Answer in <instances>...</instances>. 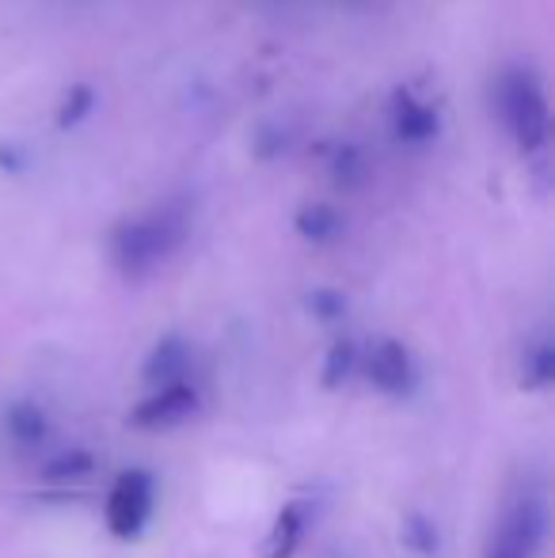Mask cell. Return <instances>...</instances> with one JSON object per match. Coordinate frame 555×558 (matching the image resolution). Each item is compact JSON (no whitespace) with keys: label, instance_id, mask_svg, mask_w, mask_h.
I'll list each match as a JSON object with an SVG mask.
<instances>
[{"label":"cell","instance_id":"1","mask_svg":"<svg viewBox=\"0 0 555 558\" xmlns=\"http://www.w3.org/2000/svg\"><path fill=\"white\" fill-rule=\"evenodd\" d=\"M186 225L179 214L164 209V214H153L145 221H130L114 232V263L122 266V274L130 278H141V274L153 270L160 258H168L171 247H179Z\"/></svg>","mask_w":555,"mask_h":558},{"label":"cell","instance_id":"2","mask_svg":"<svg viewBox=\"0 0 555 558\" xmlns=\"http://www.w3.org/2000/svg\"><path fill=\"white\" fill-rule=\"evenodd\" d=\"M548 536V506L536 490H521L506 501L495 524L487 558H536Z\"/></svg>","mask_w":555,"mask_h":558},{"label":"cell","instance_id":"3","mask_svg":"<svg viewBox=\"0 0 555 558\" xmlns=\"http://www.w3.org/2000/svg\"><path fill=\"white\" fill-rule=\"evenodd\" d=\"M156 486L153 475L141 468H130L114 478L111 494H107V529L119 539H137L145 532L148 517H153Z\"/></svg>","mask_w":555,"mask_h":558},{"label":"cell","instance_id":"4","mask_svg":"<svg viewBox=\"0 0 555 558\" xmlns=\"http://www.w3.org/2000/svg\"><path fill=\"white\" fill-rule=\"evenodd\" d=\"M365 376L370 384L381 391V396L403 399L415 391V361H411V350L396 338H377L365 353Z\"/></svg>","mask_w":555,"mask_h":558},{"label":"cell","instance_id":"5","mask_svg":"<svg viewBox=\"0 0 555 558\" xmlns=\"http://www.w3.org/2000/svg\"><path fill=\"white\" fill-rule=\"evenodd\" d=\"M198 411V391L191 384H171V388H156L153 396H145L141 403L130 411V426L137 429H168L179 426L183 418Z\"/></svg>","mask_w":555,"mask_h":558},{"label":"cell","instance_id":"6","mask_svg":"<svg viewBox=\"0 0 555 558\" xmlns=\"http://www.w3.org/2000/svg\"><path fill=\"white\" fill-rule=\"evenodd\" d=\"M186 365H191V350H186V342L176 335H168L153 345V353L145 357L141 376H145V384H153V391L171 388V384H183Z\"/></svg>","mask_w":555,"mask_h":558},{"label":"cell","instance_id":"7","mask_svg":"<svg viewBox=\"0 0 555 558\" xmlns=\"http://www.w3.org/2000/svg\"><path fill=\"white\" fill-rule=\"evenodd\" d=\"M506 114L518 125L521 141H533L544 133V99L541 92L533 88V81L518 76V81L506 84Z\"/></svg>","mask_w":555,"mask_h":558},{"label":"cell","instance_id":"8","mask_svg":"<svg viewBox=\"0 0 555 558\" xmlns=\"http://www.w3.org/2000/svg\"><path fill=\"white\" fill-rule=\"evenodd\" d=\"M309 529V501H289L281 506V513L270 524V536L263 544V558H293V551L301 547V536Z\"/></svg>","mask_w":555,"mask_h":558},{"label":"cell","instance_id":"9","mask_svg":"<svg viewBox=\"0 0 555 558\" xmlns=\"http://www.w3.org/2000/svg\"><path fill=\"white\" fill-rule=\"evenodd\" d=\"M4 426H8V437L23 448L43 445L46 434H50V418H46V411L38 403H27V399H20V403L8 407Z\"/></svg>","mask_w":555,"mask_h":558},{"label":"cell","instance_id":"10","mask_svg":"<svg viewBox=\"0 0 555 558\" xmlns=\"http://www.w3.org/2000/svg\"><path fill=\"white\" fill-rule=\"evenodd\" d=\"M555 384V350L552 342H536L521 361V388L526 391H544Z\"/></svg>","mask_w":555,"mask_h":558},{"label":"cell","instance_id":"11","mask_svg":"<svg viewBox=\"0 0 555 558\" xmlns=\"http://www.w3.org/2000/svg\"><path fill=\"white\" fill-rule=\"evenodd\" d=\"M92 471H96V456L88 448H73V452L53 456L43 468V478L46 483H76V478H88Z\"/></svg>","mask_w":555,"mask_h":558},{"label":"cell","instance_id":"12","mask_svg":"<svg viewBox=\"0 0 555 558\" xmlns=\"http://www.w3.org/2000/svg\"><path fill=\"white\" fill-rule=\"evenodd\" d=\"M354 368H358V345L350 338H339L324 357V388L327 391L342 388L354 376Z\"/></svg>","mask_w":555,"mask_h":558},{"label":"cell","instance_id":"13","mask_svg":"<svg viewBox=\"0 0 555 558\" xmlns=\"http://www.w3.org/2000/svg\"><path fill=\"white\" fill-rule=\"evenodd\" d=\"M403 544L415 555H434L437 551L434 521H426V517H408V521H403Z\"/></svg>","mask_w":555,"mask_h":558},{"label":"cell","instance_id":"14","mask_svg":"<svg viewBox=\"0 0 555 558\" xmlns=\"http://www.w3.org/2000/svg\"><path fill=\"white\" fill-rule=\"evenodd\" d=\"M297 225H301V232L309 235V240H331V235L339 232V217H335L331 209H324V206L304 209Z\"/></svg>","mask_w":555,"mask_h":558},{"label":"cell","instance_id":"15","mask_svg":"<svg viewBox=\"0 0 555 558\" xmlns=\"http://www.w3.org/2000/svg\"><path fill=\"white\" fill-rule=\"evenodd\" d=\"M312 312H316L319 319H339L342 308H347V301H342L339 293H327V289H319V293H312Z\"/></svg>","mask_w":555,"mask_h":558}]
</instances>
